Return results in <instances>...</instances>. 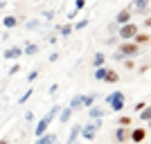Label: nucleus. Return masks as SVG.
Here are the masks:
<instances>
[{"label": "nucleus", "mask_w": 151, "mask_h": 144, "mask_svg": "<svg viewBox=\"0 0 151 144\" xmlns=\"http://www.w3.org/2000/svg\"><path fill=\"white\" fill-rule=\"evenodd\" d=\"M124 104H126V95L122 92V90H115V92L106 95L108 113H122V110H124Z\"/></svg>", "instance_id": "obj_1"}, {"label": "nucleus", "mask_w": 151, "mask_h": 144, "mask_svg": "<svg viewBox=\"0 0 151 144\" xmlns=\"http://www.w3.org/2000/svg\"><path fill=\"white\" fill-rule=\"evenodd\" d=\"M97 128H101V117H99V119H93V122H88L86 126H81L79 138L88 140V142H93V140H95V133H97Z\"/></svg>", "instance_id": "obj_2"}, {"label": "nucleus", "mask_w": 151, "mask_h": 144, "mask_svg": "<svg viewBox=\"0 0 151 144\" xmlns=\"http://www.w3.org/2000/svg\"><path fill=\"white\" fill-rule=\"evenodd\" d=\"M117 50H120L122 57H138L140 54V45L135 43V41H122V43L117 45Z\"/></svg>", "instance_id": "obj_3"}, {"label": "nucleus", "mask_w": 151, "mask_h": 144, "mask_svg": "<svg viewBox=\"0 0 151 144\" xmlns=\"http://www.w3.org/2000/svg\"><path fill=\"white\" fill-rule=\"evenodd\" d=\"M140 27L135 25V23H124V25H120V34H117V38H122V41H131L133 36H135V32H138Z\"/></svg>", "instance_id": "obj_4"}, {"label": "nucleus", "mask_w": 151, "mask_h": 144, "mask_svg": "<svg viewBox=\"0 0 151 144\" xmlns=\"http://www.w3.org/2000/svg\"><path fill=\"white\" fill-rule=\"evenodd\" d=\"M52 119H54V117H52L50 113L45 115V117H41V119H38V124H36V128H34V135H36V138H38V135H41V133H45V131H50V124H52Z\"/></svg>", "instance_id": "obj_5"}, {"label": "nucleus", "mask_w": 151, "mask_h": 144, "mask_svg": "<svg viewBox=\"0 0 151 144\" xmlns=\"http://www.w3.org/2000/svg\"><path fill=\"white\" fill-rule=\"evenodd\" d=\"M129 9L131 11H135V14H149V0H133L131 5H129Z\"/></svg>", "instance_id": "obj_6"}, {"label": "nucleus", "mask_w": 151, "mask_h": 144, "mask_svg": "<svg viewBox=\"0 0 151 144\" xmlns=\"http://www.w3.org/2000/svg\"><path fill=\"white\" fill-rule=\"evenodd\" d=\"M20 57H23V47H18V45H12L2 52V59H7V61H16Z\"/></svg>", "instance_id": "obj_7"}, {"label": "nucleus", "mask_w": 151, "mask_h": 144, "mask_svg": "<svg viewBox=\"0 0 151 144\" xmlns=\"http://www.w3.org/2000/svg\"><path fill=\"white\" fill-rule=\"evenodd\" d=\"M108 110L106 108H101V106H88V119H99V117H104V115H106Z\"/></svg>", "instance_id": "obj_8"}, {"label": "nucleus", "mask_w": 151, "mask_h": 144, "mask_svg": "<svg viewBox=\"0 0 151 144\" xmlns=\"http://www.w3.org/2000/svg\"><path fill=\"white\" fill-rule=\"evenodd\" d=\"M129 140H131V142H145L147 140V128H142V126H140V128H133Z\"/></svg>", "instance_id": "obj_9"}, {"label": "nucleus", "mask_w": 151, "mask_h": 144, "mask_svg": "<svg viewBox=\"0 0 151 144\" xmlns=\"http://www.w3.org/2000/svg\"><path fill=\"white\" fill-rule=\"evenodd\" d=\"M131 14H133L131 9H129V7H124V9L115 16V25H124V23H129V20H131Z\"/></svg>", "instance_id": "obj_10"}, {"label": "nucleus", "mask_w": 151, "mask_h": 144, "mask_svg": "<svg viewBox=\"0 0 151 144\" xmlns=\"http://www.w3.org/2000/svg\"><path fill=\"white\" fill-rule=\"evenodd\" d=\"M57 140H59L57 133H47V131H45V133H41V135L36 138V142H38V144H54Z\"/></svg>", "instance_id": "obj_11"}, {"label": "nucleus", "mask_w": 151, "mask_h": 144, "mask_svg": "<svg viewBox=\"0 0 151 144\" xmlns=\"http://www.w3.org/2000/svg\"><path fill=\"white\" fill-rule=\"evenodd\" d=\"M0 27H5V29H14V27H18V18H16L14 14H9V16H5V18H2Z\"/></svg>", "instance_id": "obj_12"}, {"label": "nucleus", "mask_w": 151, "mask_h": 144, "mask_svg": "<svg viewBox=\"0 0 151 144\" xmlns=\"http://www.w3.org/2000/svg\"><path fill=\"white\" fill-rule=\"evenodd\" d=\"M72 113H75V110H72V108L68 106V108H61L57 117H59V122H61V124H68V122H70V117H72Z\"/></svg>", "instance_id": "obj_13"}, {"label": "nucleus", "mask_w": 151, "mask_h": 144, "mask_svg": "<svg viewBox=\"0 0 151 144\" xmlns=\"http://www.w3.org/2000/svg\"><path fill=\"white\" fill-rule=\"evenodd\" d=\"M149 38H151L149 32H140V29H138V32H135V36H133L131 41H135L138 45H147V43H149Z\"/></svg>", "instance_id": "obj_14"}, {"label": "nucleus", "mask_w": 151, "mask_h": 144, "mask_svg": "<svg viewBox=\"0 0 151 144\" xmlns=\"http://www.w3.org/2000/svg\"><path fill=\"white\" fill-rule=\"evenodd\" d=\"M104 81H108V83H117V81H120V75H117L115 70L106 68V70H104Z\"/></svg>", "instance_id": "obj_15"}, {"label": "nucleus", "mask_w": 151, "mask_h": 144, "mask_svg": "<svg viewBox=\"0 0 151 144\" xmlns=\"http://www.w3.org/2000/svg\"><path fill=\"white\" fill-rule=\"evenodd\" d=\"M57 32L61 34L63 38H68L72 32H75V27H72V23H65V25H57Z\"/></svg>", "instance_id": "obj_16"}, {"label": "nucleus", "mask_w": 151, "mask_h": 144, "mask_svg": "<svg viewBox=\"0 0 151 144\" xmlns=\"http://www.w3.org/2000/svg\"><path fill=\"white\" fill-rule=\"evenodd\" d=\"M81 106H83V95H81V92H77L75 97L70 99V108H72V110H79Z\"/></svg>", "instance_id": "obj_17"}, {"label": "nucleus", "mask_w": 151, "mask_h": 144, "mask_svg": "<svg viewBox=\"0 0 151 144\" xmlns=\"http://www.w3.org/2000/svg\"><path fill=\"white\" fill-rule=\"evenodd\" d=\"M36 52H38L36 43H25V47H23V54H25V57H34Z\"/></svg>", "instance_id": "obj_18"}, {"label": "nucleus", "mask_w": 151, "mask_h": 144, "mask_svg": "<svg viewBox=\"0 0 151 144\" xmlns=\"http://www.w3.org/2000/svg\"><path fill=\"white\" fill-rule=\"evenodd\" d=\"M99 65H106V54L97 52V54L93 57V68H99Z\"/></svg>", "instance_id": "obj_19"}, {"label": "nucleus", "mask_w": 151, "mask_h": 144, "mask_svg": "<svg viewBox=\"0 0 151 144\" xmlns=\"http://www.w3.org/2000/svg\"><path fill=\"white\" fill-rule=\"evenodd\" d=\"M79 131H81V124H75L70 128V135H68V142H77L79 140Z\"/></svg>", "instance_id": "obj_20"}, {"label": "nucleus", "mask_w": 151, "mask_h": 144, "mask_svg": "<svg viewBox=\"0 0 151 144\" xmlns=\"http://www.w3.org/2000/svg\"><path fill=\"white\" fill-rule=\"evenodd\" d=\"M115 142H126V138H129V135H126V128L124 126H120V128H115Z\"/></svg>", "instance_id": "obj_21"}, {"label": "nucleus", "mask_w": 151, "mask_h": 144, "mask_svg": "<svg viewBox=\"0 0 151 144\" xmlns=\"http://www.w3.org/2000/svg\"><path fill=\"white\" fill-rule=\"evenodd\" d=\"M140 119H142L145 124H149V122H151V110H149V106H145L142 110H140Z\"/></svg>", "instance_id": "obj_22"}, {"label": "nucleus", "mask_w": 151, "mask_h": 144, "mask_svg": "<svg viewBox=\"0 0 151 144\" xmlns=\"http://www.w3.org/2000/svg\"><path fill=\"white\" fill-rule=\"evenodd\" d=\"M104 70H106V65H99V68H95V79H97V81H104Z\"/></svg>", "instance_id": "obj_23"}, {"label": "nucleus", "mask_w": 151, "mask_h": 144, "mask_svg": "<svg viewBox=\"0 0 151 144\" xmlns=\"http://www.w3.org/2000/svg\"><path fill=\"white\" fill-rule=\"evenodd\" d=\"M27 29H29V32H34V29H38V27H41V20H36V18H34V20H27Z\"/></svg>", "instance_id": "obj_24"}, {"label": "nucleus", "mask_w": 151, "mask_h": 144, "mask_svg": "<svg viewBox=\"0 0 151 144\" xmlns=\"http://www.w3.org/2000/svg\"><path fill=\"white\" fill-rule=\"evenodd\" d=\"M32 95H34V90H32V88H29V90H25V92H23V95H20V97H18V104H25V101L29 99Z\"/></svg>", "instance_id": "obj_25"}, {"label": "nucleus", "mask_w": 151, "mask_h": 144, "mask_svg": "<svg viewBox=\"0 0 151 144\" xmlns=\"http://www.w3.org/2000/svg\"><path fill=\"white\" fill-rule=\"evenodd\" d=\"M117 124L120 126H131V117H129V115H120V117H117Z\"/></svg>", "instance_id": "obj_26"}, {"label": "nucleus", "mask_w": 151, "mask_h": 144, "mask_svg": "<svg viewBox=\"0 0 151 144\" xmlns=\"http://www.w3.org/2000/svg\"><path fill=\"white\" fill-rule=\"evenodd\" d=\"M95 99H97L95 95H83V106H86V108H88V106H93V104H95Z\"/></svg>", "instance_id": "obj_27"}, {"label": "nucleus", "mask_w": 151, "mask_h": 144, "mask_svg": "<svg viewBox=\"0 0 151 144\" xmlns=\"http://www.w3.org/2000/svg\"><path fill=\"white\" fill-rule=\"evenodd\" d=\"M18 72H20V65H18V61H16V63L12 65V68H9V75H12V77H16Z\"/></svg>", "instance_id": "obj_28"}, {"label": "nucleus", "mask_w": 151, "mask_h": 144, "mask_svg": "<svg viewBox=\"0 0 151 144\" xmlns=\"http://www.w3.org/2000/svg\"><path fill=\"white\" fill-rule=\"evenodd\" d=\"M36 79H38V70H32L29 75H27V81H29V83H34Z\"/></svg>", "instance_id": "obj_29"}, {"label": "nucleus", "mask_w": 151, "mask_h": 144, "mask_svg": "<svg viewBox=\"0 0 151 144\" xmlns=\"http://www.w3.org/2000/svg\"><path fill=\"white\" fill-rule=\"evenodd\" d=\"M86 2H88V0H75V9H77V11H81L83 7H86Z\"/></svg>", "instance_id": "obj_30"}, {"label": "nucleus", "mask_w": 151, "mask_h": 144, "mask_svg": "<svg viewBox=\"0 0 151 144\" xmlns=\"http://www.w3.org/2000/svg\"><path fill=\"white\" fill-rule=\"evenodd\" d=\"M88 25V18H83V20H79V23H77V25H72L75 27V29H83V27Z\"/></svg>", "instance_id": "obj_31"}, {"label": "nucleus", "mask_w": 151, "mask_h": 144, "mask_svg": "<svg viewBox=\"0 0 151 144\" xmlns=\"http://www.w3.org/2000/svg\"><path fill=\"white\" fill-rule=\"evenodd\" d=\"M59 110H61V106H59V104H54V106H52V110H50V115H52V117H54V119H57Z\"/></svg>", "instance_id": "obj_32"}, {"label": "nucleus", "mask_w": 151, "mask_h": 144, "mask_svg": "<svg viewBox=\"0 0 151 144\" xmlns=\"http://www.w3.org/2000/svg\"><path fill=\"white\" fill-rule=\"evenodd\" d=\"M43 18H45V20H54V11H52V9L43 11Z\"/></svg>", "instance_id": "obj_33"}, {"label": "nucleus", "mask_w": 151, "mask_h": 144, "mask_svg": "<svg viewBox=\"0 0 151 144\" xmlns=\"http://www.w3.org/2000/svg\"><path fill=\"white\" fill-rule=\"evenodd\" d=\"M57 41H59V38H57V32H52L50 36H47V43H50V45H54Z\"/></svg>", "instance_id": "obj_34"}, {"label": "nucleus", "mask_w": 151, "mask_h": 144, "mask_svg": "<svg viewBox=\"0 0 151 144\" xmlns=\"http://www.w3.org/2000/svg\"><path fill=\"white\" fill-rule=\"evenodd\" d=\"M145 106H149L147 101H138V104H135V110H138V113H140V110H142V108H145Z\"/></svg>", "instance_id": "obj_35"}, {"label": "nucleus", "mask_w": 151, "mask_h": 144, "mask_svg": "<svg viewBox=\"0 0 151 144\" xmlns=\"http://www.w3.org/2000/svg\"><path fill=\"white\" fill-rule=\"evenodd\" d=\"M106 45H117V36H111V38H106Z\"/></svg>", "instance_id": "obj_36"}, {"label": "nucleus", "mask_w": 151, "mask_h": 144, "mask_svg": "<svg viewBox=\"0 0 151 144\" xmlns=\"http://www.w3.org/2000/svg\"><path fill=\"white\" fill-rule=\"evenodd\" d=\"M77 16H79V11H77V9H72V11H70V16H68V20H72V18H77Z\"/></svg>", "instance_id": "obj_37"}, {"label": "nucleus", "mask_w": 151, "mask_h": 144, "mask_svg": "<svg viewBox=\"0 0 151 144\" xmlns=\"http://www.w3.org/2000/svg\"><path fill=\"white\" fill-rule=\"evenodd\" d=\"M50 61H52V63L59 61V52H52V54H50Z\"/></svg>", "instance_id": "obj_38"}, {"label": "nucleus", "mask_w": 151, "mask_h": 144, "mask_svg": "<svg viewBox=\"0 0 151 144\" xmlns=\"http://www.w3.org/2000/svg\"><path fill=\"white\" fill-rule=\"evenodd\" d=\"M25 119H27V122H32V119H34V113H32V110H27V113H25Z\"/></svg>", "instance_id": "obj_39"}, {"label": "nucleus", "mask_w": 151, "mask_h": 144, "mask_svg": "<svg viewBox=\"0 0 151 144\" xmlns=\"http://www.w3.org/2000/svg\"><path fill=\"white\" fill-rule=\"evenodd\" d=\"M113 59H115V61H122V59H124V57H122V54H120V50H117V52H115V54H113Z\"/></svg>", "instance_id": "obj_40"}, {"label": "nucleus", "mask_w": 151, "mask_h": 144, "mask_svg": "<svg viewBox=\"0 0 151 144\" xmlns=\"http://www.w3.org/2000/svg\"><path fill=\"white\" fill-rule=\"evenodd\" d=\"M5 7H7V2H5V0H0V9H5Z\"/></svg>", "instance_id": "obj_41"}]
</instances>
